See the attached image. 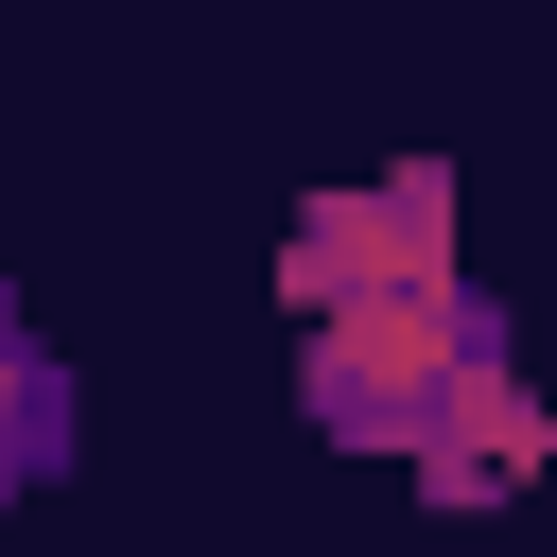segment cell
<instances>
[{"mask_svg": "<svg viewBox=\"0 0 557 557\" xmlns=\"http://www.w3.org/2000/svg\"><path fill=\"white\" fill-rule=\"evenodd\" d=\"M470 383H487L470 296H435V313H313V418L366 435V453H435Z\"/></svg>", "mask_w": 557, "mask_h": 557, "instance_id": "6da1fadb", "label": "cell"}, {"mask_svg": "<svg viewBox=\"0 0 557 557\" xmlns=\"http://www.w3.org/2000/svg\"><path fill=\"white\" fill-rule=\"evenodd\" d=\"M435 296H453V191L435 174L331 191L296 226V313H435Z\"/></svg>", "mask_w": 557, "mask_h": 557, "instance_id": "7a4b0ae2", "label": "cell"}, {"mask_svg": "<svg viewBox=\"0 0 557 557\" xmlns=\"http://www.w3.org/2000/svg\"><path fill=\"white\" fill-rule=\"evenodd\" d=\"M540 435H557V418H540V400H522V383L487 366V383L453 400V435L418 453V487H453V505H487V487H522V470H540Z\"/></svg>", "mask_w": 557, "mask_h": 557, "instance_id": "3957f363", "label": "cell"}, {"mask_svg": "<svg viewBox=\"0 0 557 557\" xmlns=\"http://www.w3.org/2000/svg\"><path fill=\"white\" fill-rule=\"evenodd\" d=\"M17 418H35V366H17V331H0V453H17Z\"/></svg>", "mask_w": 557, "mask_h": 557, "instance_id": "277c9868", "label": "cell"}]
</instances>
